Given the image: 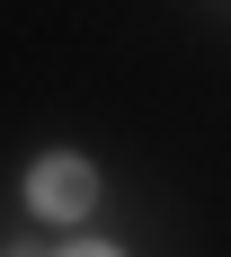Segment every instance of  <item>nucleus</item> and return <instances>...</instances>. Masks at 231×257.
<instances>
[{
    "label": "nucleus",
    "mask_w": 231,
    "mask_h": 257,
    "mask_svg": "<svg viewBox=\"0 0 231 257\" xmlns=\"http://www.w3.org/2000/svg\"><path fill=\"white\" fill-rule=\"evenodd\" d=\"M18 204L36 222H53V231H80L107 204V178H98V160H80V151H36L27 178H18Z\"/></svg>",
    "instance_id": "f257e3e1"
}]
</instances>
